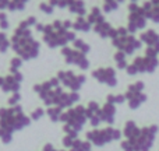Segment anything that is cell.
<instances>
[{"mask_svg": "<svg viewBox=\"0 0 159 151\" xmlns=\"http://www.w3.org/2000/svg\"><path fill=\"white\" fill-rule=\"evenodd\" d=\"M13 49L21 56V60L35 59L39 53V42L34 41L32 34L30 31V25L27 21H21L11 38Z\"/></svg>", "mask_w": 159, "mask_h": 151, "instance_id": "1", "label": "cell"}, {"mask_svg": "<svg viewBox=\"0 0 159 151\" xmlns=\"http://www.w3.org/2000/svg\"><path fill=\"white\" fill-rule=\"evenodd\" d=\"M75 32L67 31L63 27V21H55L53 24H48L43 28V41L49 48L64 46L67 42L75 41Z\"/></svg>", "mask_w": 159, "mask_h": 151, "instance_id": "2", "label": "cell"}, {"mask_svg": "<svg viewBox=\"0 0 159 151\" xmlns=\"http://www.w3.org/2000/svg\"><path fill=\"white\" fill-rule=\"evenodd\" d=\"M30 123L31 118H28L22 113L20 105L11 106L8 109H6V108L0 109V127L8 130L10 133H13L14 130H21L22 127L30 126Z\"/></svg>", "mask_w": 159, "mask_h": 151, "instance_id": "3", "label": "cell"}, {"mask_svg": "<svg viewBox=\"0 0 159 151\" xmlns=\"http://www.w3.org/2000/svg\"><path fill=\"white\" fill-rule=\"evenodd\" d=\"M87 108L78 105V106L69 109L67 112H63L60 120L64 122V132H75L78 133L82 129V126L87 122Z\"/></svg>", "mask_w": 159, "mask_h": 151, "instance_id": "4", "label": "cell"}, {"mask_svg": "<svg viewBox=\"0 0 159 151\" xmlns=\"http://www.w3.org/2000/svg\"><path fill=\"white\" fill-rule=\"evenodd\" d=\"M129 31L124 27L116 28V36L112 39L113 45L119 49V52H123L124 55H133L137 49L141 48V41L135 39L134 35H129Z\"/></svg>", "mask_w": 159, "mask_h": 151, "instance_id": "5", "label": "cell"}, {"mask_svg": "<svg viewBox=\"0 0 159 151\" xmlns=\"http://www.w3.org/2000/svg\"><path fill=\"white\" fill-rule=\"evenodd\" d=\"M158 126H155V125L149 127H144V129H140V132L134 137L127 141L131 144L134 151H148L154 144L155 134L158 133Z\"/></svg>", "mask_w": 159, "mask_h": 151, "instance_id": "6", "label": "cell"}, {"mask_svg": "<svg viewBox=\"0 0 159 151\" xmlns=\"http://www.w3.org/2000/svg\"><path fill=\"white\" fill-rule=\"evenodd\" d=\"M121 137V132L119 129H113V127H106L103 130H92V132H88L87 133V139L88 141L93 143L95 146L101 147L105 146V144L110 143L113 140H120Z\"/></svg>", "mask_w": 159, "mask_h": 151, "instance_id": "7", "label": "cell"}, {"mask_svg": "<svg viewBox=\"0 0 159 151\" xmlns=\"http://www.w3.org/2000/svg\"><path fill=\"white\" fill-rule=\"evenodd\" d=\"M158 67L157 58H135L130 66H127V74L134 76L137 73H154Z\"/></svg>", "mask_w": 159, "mask_h": 151, "instance_id": "8", "label": "cell"}, {"mask_svg": "<svg viewBox=\"0 0 159 151\" xmlns=\"http://www.w3.org/2000/svg\"><path fill=\"white\" fill-rule=\"evenodd\" d=\"M129 10H130V17H129V27L127 31L129 32H135L137 30H141L147 25V18L144 14L143 7L137 4V3H130L129 4Z\"/></svg>", "mask_w": 159, "mask_h": 151, "instance_id": "9", "label": "cell"}, {"mask_svg": "<svg viewBox=\"0 0 159 151\" xmlns=\"http://www.w3.org/2000/svg\"><path fill=\"white\" fill-rule=\"evenodd\" d=\"M143 90H144L143 81H135L134 84H131L129 87V90H127L124 97H126V99L129 101L131 109H137L144 101H147V95L143 94Z\"/></svg>", "mask_w": 159, "mask_h": 151, "instance_id": "10", "label": "cell"}, {"mask_svg": "<svg viewBox=\"0 0 159 151\" xmlns=\"http://www.w3.org/2000/svg\"><path fill=\"white\" fill-rule=\"evenodd\" d=\"M57 80L63 83L67 88H70L71 92H77L80 88H81V85L85 83L87 77H85L84 74L75 76L71 70H69V72H59L57 73Z\"/></svg>", "mask_w": 159, "mask_h": 151, "instance_id": "11", "label": "cell"}, {"mask_svg": "<svg viewBox=\"0 0 159 151\" xmlns=\"http://www.w3.org/2000/svg\"><path fill=\"white\" fill-rule=\"evenodd\" d=\"M61 53H63V56L66 58V63L75 64V66H78L80 69H82V70H87L88 66H89V62L85 58V55H82L81 52L73 49V48L64 46L63 49H61Z\"/></svg>", "mask_w": 159, "mask_h": 151, "instance_id": "12", "label": "cell"}, {"mask_svg": "<svg viewBox=\"0 0 159 151\" xmlns=\"http://www.w3.org/2000/svg\"><path fill=\"white\" fill-rule=\"evenodd\" d=\"M92 77L96 78L99 83L107 84L109 87H116L117 85V80H116V72L112 67H106V69H96L92 72Z\"/></svg>", "mask_w": 159, "mask_h": 151, "instance_id": "13", "label": "cell"}, {"mask_svg": "<svg viewBox=\"0 0 159 151\" xmlns=\"http://www.w3.org/2000/svg\"><path fill=\"white\" fill-rule=\"evenodd\" d=\"M140 41H141V44H143V42L147 44V46H148L149 49L159 53V35L154 30H148L147 32H143L140 35Z\"/></svg>", "mask_w": 159, "mask_h": 151, "instance_id": "14", "label": "cell"}, {"mask_svg": "<svg viewBox=\"0 0 159 151\" xmlns=\"http://www.w3.org/2000/svg\"><path fill=\"white\" fill-rule=\"evenodd\" d=\"M93 30H95L96 34L101 35V38H107V36H110V38L113 39L116 36V30L110 27V24L106 22L105 20H101V21L96 22V24L93 25Z\"/></svg>", "mask_w": 159, "mask_h": 151, "instance_id": "15", "label": "cell"}, {"mask_svg": "<svg viewBox=\"0 0 159 151\" xmlns=\"http://www.w3.org/2000/svg\"><path fill=\"white\" fill-rule=\"evenodd\" d=\"M115 113H116L115 105L106 102V104L101 108V111H99L101 122H105V123H107V125H113V122H115Z\"/></svg>", "mask_w": 159, "mask_h": 151, "instance_id": "16", "label": "cell"}, {"mask_svg": "<svg viewBox=\"0 0 159 151\" xmlns=\"http://www.w3.org/2000/svg\"><path fill=\"white\" fill-rule=\"evenodd\" d=\"M145 18L152 20L154 22H159V2H147L143 6Z\"/></svg>", "mask_w": 159, "mask_h": 151, "instance_id": "17", "label": "cell"}, {"mask_svg": "<svg viewBox=\"0 0 159 151\" xmlns=\"http://www.w3.org/2000/svg\"><path fill=\"white\" fill-rule=\"evenodd\" d=\"M80 99V95L77 92H63L56 101V106L63 109V108H69L73 104H75Z\"/></svg>", "mask_w": 159, "mask_h": 151, "instance_id": "18", "label": "cell"}, {"mask_svg": "<svg viewBox=\"0 0 159 151\" xmlns=\"http://www.w3.org/2000/svg\"><path fill=\"white\" fill-rule=\"evenodd\" d=\"M20 85H21V84H20V83L10 74V76H7V77H4V78H3L2 90L4 91V92H10V91H11L13 94H16V92H18Z\"/></svg>", "mask_w": 159, "mask_h": 151, "instance_id": "19", "label": "cell"}, {"mask_svg": "<svg viewBox=\"0 0 159 151\" xmlns=\"http://www.w3.org/2000/svg\"><path fill=\"white\" fill-rule=\"evenodd\" d=\"M138 132H140V127H137L135 122H133V120H129V122H127L126 126H124V130H123V133H124V136L127 137V140L133 139Z\"/></svg>", "mask_w": 159, "mask_h": 151, "instance_id": "20", "label": "cell"}, {"mask_svg": "<svg viewBox=\"0 0 159 151\" xmlns=\"http://www.w3.org/2000/svg\"><path fill=\"white\" fill-rule=\"evenodd\" d=\"M69 10L74 14H78L80 17L85 16V6L82 2H69Z\"/></svg>", "mask_w": 159, "mask_h": 151, "instance_id": "21", "label": "cell"}, {"mask_svg": "<svg viewBox=\"0 0 159 151\" xmlns=\"http://www.w3.org/2000/svg\"><path fill=\"white\" fill-rule=\"evenodd\" d=\"M73 28H74L75 31H81V32H88V31L91 30V24L87 21V20L82 18V17H78L77 21L73 22Z\"/></svg>", "mask_w": 159, "mask_h": 151, "instance_id": "22", "label": "cell"}, {"mask_svg": "<svg viewBox=\"0 0 159 151\" xmlns=\"http://www.w3.org/2000/svg\"><path fill=\"white\" fill-rule=\"evenodd\" d=\"M101 20H103V16H102V11L99 7H93L92 10H91L89 16H88V20L87 21L89 22L91 25H95L98 21H101Z\"/></svg>", "mask_w": 159, "mask_h": 151, "instance_id": "23", "label": "cell"}, {"mask_svg": "<svg viewBox=\"0 0 159 151\" xmlns=\"http://www.w3.org/2000/svg\"><path fill=\"white\" fill-rule=\"evenodd\" d=\"M73 151H91V143L89 141H81V140H75L71 146Z\"/></svg>", "mask_w": 159, "mask_h": 151, "instance_id": "24", "label": "cell"}, {"mask_svg": "<svg viewBox=\"0 0 159 151\" xmlns=\"http://www.w3.org/2000/svg\"><path fill=\"white\" fill-rule=\"evenodd\" d=\"M46 115L49 116L52 122H57V120H60V118H61V115H63V112H61L60 108L53 106V108H49V109L46 111Z\"/></svg>", "mask_w": 159, "mask_h": 151, "instance_id": "25", "label": "cell"}, {"mask_svg": "<svg viewBox=\"0 0 159 151\" xmlns=\"http://www.w3.org/2000/svg\"><path fill=\"white\" fill-rule=\"evenodd\" d=\"M115 62L117 64V67L120 70H124L127 69V62H126V55L123 52H116L115 55Z\"/></svg>", "mask_w": 159, "mask_h": 151, "instance_id": "26", "label": "cell"}, {"mask_svg": "<svg viewBox=\"0 0 159 151\" xmlns=\"http://www.w3.org/2000/svg\"><path fill=\"white\" fill-rule=\"evenodd\" d=\"M74 48H75V50L81 52L82 55H85V53H88L91 50V46L88 44H85L82 39H75L74 41Z\"/></svg>", "mask_w": 159, "mask_h": 151, "instance_id": "27", "label": "cell"}, {"mask_svg": "<svg viewBox=\"0 0 159 151\" xmlns=\"http://www.w3.org/2000/svg\"><path fill=\"white\" fill-rule=\"evenodd\" d=\"M126 101V97L123 95V94H117V95H113V94H110V95H107V102L112 105L115 104H123V102Z\"/></svg>", "mask_w": 159, "mask_h": 151, "instance_id": "28", "label": "cell"}, {"mask_svg": "<svg viewBox=\"0 0 159 151\" xmlns=\"http://www.w3.org/2000/svg\"><path fill=\"white\" fill-rule=\"evenodd\" d=\"M8 46H10V41L7 39V35L4 32H0V52H7Z\"/></svg>", "mask_w": 159, "mask_h": 151, "instance_id": "29", "label": "cell"}, {"mask_svg": "<svg viewBox=\"0 0 159 151\" xmlns=\"http://www.w3.org/2000/svg\"><path fill=\"white\" fill-rule=\"evenodd\" d=\"M0 140H2L4 144H8L11 140H13V133H10L8 130L0 127Z\"/></svg>", "mask_w": 159, "mask_h": 151, "instance_id": "30", "label": "cell"}, {"mask_svg": "<svg viewBox=\"0 0 159 151\" xmlns=\"http://www.w3.org/2000/svg\"><path fill=\"white\" fill-rule=\"evenodd\" d=\"M8 10L16 11V10H24L25 8V2H8Z\"/></svg>", "mask_w": 159, "mask_h": 151, "instance_id": "31", "label": "cell"}, {"mask_svg": "<svg viewBox=\"0 0 159 151\" xmlns=\"http://www.w3.org/2000/svg\"><path fill=\"white\" fill-rule=\"evenodd\" d=\"M117 7H119V3L117 2H105L103 3V11L105 13H110V11H115V10H117Z\"/></svg>", "mask_w": 159, "mask_h": 151, "instance_id": "32", "label": "cell"}, {"mask_svg": "<svg viewBox=\"0 0 159 151\" xmlns=\"http://www.w3.org/2000/svg\"><path fill=\"white\" fill-rule=\"evenodd\" d=\"M8 27H10V24H8V20H7V14L0 11V28L2 30H7Z\"/></svg>", "mask_w": 159, "mask_h": 151, "instance_id": "33", "label": "cell"}, {"mask_svg": "<svg viewBox=\"0 0 159 151\" xmlns=\"http://www.w3.org/2000/svg\"><path fill=\"white\" fill-rule=\"evenodd\" d=\"M39 8H41L43 13H46V14H52L53 13V10H55V7H53L50 3H41V6H39Z\"/></svg>", "mask_w": 159, "mask_h": 151, "instance_id": "34", "label": "cell"}, {"mask_svg": "<svg viewBox=\"0 0 159 151\" xmlns=\"http://www.w3.org/2000/svg\"><path fill=\"white\" fill-rule=\"evenodd\" d=\"M43 115H45V111L42 109V108H36V109L32 113H31V119H34V120H38V119H41Z\"/></svg>", "mask_w": 159, "mask_h": 151, "instance_id": "35", "label": "cell"}, {"mask_svg": "<svg viewBox=\"0 0 159 151\" xmlns=\"http://www.w3.org/2000/svg\"><path fill=\"white\" fill-rule=\"evenodd\" d=\"M20 99H21V95H20L18 92L13 94V97L8 99V105H10V106H16V105L20 102Z\"/></svg>", "mask_w": 159, "mask_h": 151, "instance_id": "36", "label": "cell"}, {"mask_svg": "<svg viewBox=\"0 0 159 151\" xmlns=\"http://www.w3.org/2000/svg\"><path fill=\"white\" fill-rule=\"evenodd\" d=\"M11 70H17L20 66L22 64V60H21V58H14V59H11Z\"/></svg>", "mask_w": 159, "mask_h": 151, "instance_id": "37", "label": "cell"}, {"mask_svg": "<svg viewBox=\"0 0 159 151\" xmlns=\"http://www.w3.org/2000/svg\"><path fill=\"white\" fill-rule=\"evenodd\" d=\"M74 139H71V137H69V136H66V137L63 139V146L66 147V149H71V146H73V143H74Z\"/></svg>", "mask_w": 159, "mask_h": 151, "instance_id": "38", "label": "cell"}, {"mask_svg": "<svg viewBox=\"0 0 159 151\" xmlns=\"http://www.w3.org/2000/svg\"><path fill=\"white\" fill-rule=\"evenodd\" d=\"M121 149H123L124 151H134V150H133V147H131V144H130L127 140L121 143Z\"/></svg>", "mask_w": 159, "mask_h": 151, "instance_id": "39", "label": "cell"}, {"mask_svg": "<svg viewBox=\"0 0 159 151\" xmlns=\"http://www.w3.org/2000/svg\"><path fill=\"white\" fill-rule=\"evenodd\" d=\"M43 151H56V150L53 149L52 144H46V146L43 147ZM61 151H64V150H61Z\"/></svg>", "mask_w": 159, "mask_h": 151, "instance_id": "40", "label": "cell"}, {"mask_svg": "<svg viewBox=\"0 0 159 151\" xmlns=\"http://www.w3.org/2000/svg\"><path fill=\"white\" fill-rule=\"evenodd\" d=\"M8 7V2H0V10H4Z\"/></svg>", "mask_w": 159, "mask_h": 151, "instance_id": "41", "label": "cell"}, {"mask_svg": "<svg viewBox=\"0 0 159 151\" xmlns=\"http://www.w3.org/2000/svg\"><path fill=\"white\" fill-rule=\"evenodd\" d=\"M2 84H3V78L0 77V87H2Z\"/></svg>", "mask_w": 159, "mask_h": 151, "instance_id": "42", "label": "cell"}, {"mask_svg": "<svg viewBox=\"0 0 159 151\" xmlns=\"http://www.w3.org/2000/svg\"><path fill=\"white\" fill-rule=\"evenodd\" d=\"M70 151H73V150H70Z\"/></svg>", "mask_w": 159, "mask_h": 151, "instance_id": "43", "label": "cell"}]
</instances>
